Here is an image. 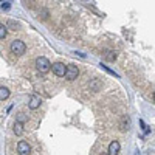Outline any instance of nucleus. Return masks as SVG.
Instances as JSON below:
<instances>
[{
    "label": "nucleus",
    "instance_id": "nucleus-1",
    "mask_svg": "<svg viewBox=\"0 0 155 155\" xmlns=\"http://www.w3.org/2000/svg\"><path fill=\"white\" fill-rule=\"evenodd\" d=\"M27 51V45L22 41H12L11 42V53H14L16 56H22Z\"/></svg>",
    "mask_w": 155,
    "mask_h": 155
},
{
    "label": "nucleus",
    "instance_id": "nucleus-9",
    "mask_svg": "<svg viewBox=\"0 0 155 155\" xmlns=\"http://www.w3.org/2000/svg\"><path fill=\"white\" fill-rule=\"evenodd\" d=\"M102 87V82L101 81H98V79H95V81H92L90 82V88L93 90V92H98V90Z\"/></svg>",
    "mask_w": 155,
    "mask_h": 155
},
{
    "label": "nucleus",
    "instance_id": "nucleus-8",
    "mask_svg": "<svg viewBox=\"0 0 155 155\" xmlns=\"http://www.w3.org/2000/svg\"><path fill=\"white\" fill-rule=\"evenodd\" d=\"M129 126H130V120H129V116H124L123 121H121V130L123 132L129 130Z\"/></svg>",
    "mask_w": 155,
    "mask_h": 155
},
{
    "label": "nucleus",
    "instance_id": "nucleus-10",
    "mask_svg": "<svg viewBox=\"0 0 155 155\" xmlns=\"http://www.w3.org/2000/svg\"><path fill=\"white\" fill-rule=\"evenodd\" d=\"M9 96V90L6 87H0V101H5Z\"/></svg>",
    "mask_w": 155,
    "mask_h": 155
},
{
    "label": "nucleus",
    "instance_id": "nucleus-13",
    "mask_svg": "<svg viewBox=\"0 0 155 155\" xmlns=\"http://www.w3.org/2000/svg\"><path fill=\"white\" fill-rule=\"evenodd\" d=\"M8 27H9L11 30H17V28H19V23H17L16 20H8Z\"/></svg>",
    "mask_w": 155,
    "mask_h": 155
},
{
    "label": "nucleus",
    "instance_id": "nucleus-14",
    "mask_svg": "<svg viewBox=\"0 0 155 155\" xmlns=\"http://www.w3.org/2000/svg\"><path fill=\"white\" fill-rule=\"evenodd\" d=\"M6 36V27L3 23H0V39H3Z\"/></svg>",
    "mask_w": 155,
    "mask_h": 155
},
{
    "label": "nucleus",
    "instance_id": "nucleus-5",
    "mask_svg": "<svg viewBox=\"0 0 155 155\" xmlns=\"http://www.w3.org/2000/svg\"><path fill=\"white\" fill-rule=\"evenodd\" d=\"M51 68H53V73L56 76H64L65 74V65H64L62 62H54L53 65H51Z\"/></svg>",
    "mask_w": 155,
    "mask_h": 155
},
{
    "label": "nucleus",
    "instance_id": "nucleus-19",
    "mask_svg": "<svg viewBox=\"0 0 155 155\" xmlns=\"http://www.w3.org/2000/svg\"><path fill=\"white\" fill-rule=\"evenodd\" d=\"M47 16H48V11L44 9V11H42V16H39V17H41V19H47Z\"/></svg>",
    "mask_w": 155,
    "mask_h": 155
},
{
    "label": "nucleus",
    "instance_id": "nucleus-11",
    "mask_svg": "<svg viewBox=\"0 0 155 155\" xmlns=\"http://www.w3.org/2000/svg\"><path fill=\"white\" fill-rule=\"evenodd\" d=\"M14 134L16 135H22L23 134V124H20V123L14 124Z\"/></svg>",
    "mask_w": 155,
    "mask_h": 155
},
{
    "label": "nucleus",
    "instance_id": "nucleus-12",
    "mask_svg": "<svg viewBox=\"0 0 155 155\" xmlns=\"http://www.w3.org/2000/svg\"><path fill=\"white\" fill-rule=\"evenodd\" d=\"M16 120H17L16 123H20V124H23V123L27 121L28 118H27V116H25L23 113H17V116H16Z\"/></svg>",
    "mask_w": 155,
    "mask_h": 155
},
{
    "label": "nucleus",
    "instance_id": "nucleus-15",
    "mask_svg": "<svg viewBox=\"0 0 155 155\" xmlns=\"http://www.w3.org/2000/svg\"><path fill=\"white\" fill-rule=\"evenodd\" d=\"M106 58H107L109 61H115V59H116V53H113V51H107Z\"/></svg>",
    "mask_w": 155,
    "mask_h": 155
},
{
    "label": "nucleus",
    "instance_id": "nucleus-3",
    "mask_svg": "<svg viewBox=\"0 0 155 155\" xmlns=\"http://www.w3.org/2000/svg\"><path fill=\"white\" fill-rule=\"evenodd\" d=\"M78 74H79V70H78L76 65H67V67H65V74H64V76H65L68 81L76 79Z\"/></svg>",
    "mask_w": 155,
    "mask_h": 155
},
{
    "label": "nucleus",
    "instance_id": "nucleus-2",
    "mask_svg": "<svg viewBox=\"0 0 155 155\" xmlns=\"http://www.w3.org/2000/svg\"><path fill=\"white\" fill-rule=\"evenodd\" d=\"M36 67H37V70L41 73H47V71L51 70V64H50V61L47 58L41 56V58L36 59Z\"/></svg>",
    "mask_w": 155,
    "mask_h": 155
},
{
    "label": "nucleus",
    "instance_id": "nucleus-17",
    "mask_svg": "<svg viewBox=\"0 0 155 155\" xmlns=\"http://www.w3.org/2000/svg\"><path fill=\"white\" fill-rule=\"evenodd\" d=\"M101 67H102V68H104V70H106V71H109V73H110V74H113V76H115V78H118V74H116V73H115V71H113V70H110V68H109V67H107V65H102V64H101Z\"/></svg>",
    "mask_w": 155,
    "mask_h": 155
},
{
    "label": "nucleus",
    "instance_id": "nucleus-7",
    "mask_svg": "<svg viewBox=\"0 0 155 155\" xmlns=\"http://www.w3.org/2000/svg\"><path fill=\"white\" fill-rule=\"evenodd\" d=\"M39 106H41V99H39L37 96H34V95H33V96L30 98V102H28V107H30L31 110H36V109H37Z\"/></svg>",
    "mask_w": 155,
    "mask_h": 155
},
{
    "label": "nucleus",
    "instance_id": "nucleus-16",
    "mask_svg": "<svg viewBox=\"0 0 155 155\" xmlns=\"http://www.w3.org/2000/svg\"><path fill=\"white\" fill-rule=\"evenodd\" d=\"M140 126H141V129L144 130V134H149V132H150V130H149V127L146 126V123H144L143 120H140Z\"/></svg>",
    "mask_w": 155,
    "mask_h": 155
},
{
    "label": "nucleus",
    "instance_id": "nucleus-18",
    "mask_svg": "<svg viewBox=\"0 0 155 155\" xmlns=\"http://www.w3.org/2000/svg\"><path fill=\"white\" fill-rule=\"evenodd\" d=\"M11 8V3L9 2H3L2 3V9H9Z\"/></svg>",
    "mask_w": 155,
    "mask_h": 155
},
{
    "label": "nucleus",
    "instance_id": "nucleus-20",
    "mask_svg": "<svg viewBox=\"0 0 155 155\" xmlns=\"http://www.w3.org/2000/svg\"><path fill=\"white\" fill-rule=\"evenodd\" d=\"M101 155H109V153H101Z\"/></svg>",
    "mask_w": 155,
    "mask_h": 155
},
{
    "label": "nucleus",
    "instance_id": "nucleus-4",
    "mask_svg": "<svg viewBox=\"0 0 155 155\" xmlns=\"http://www.w3.org/2000/svg\"><path fill=\"white\" fill-rule=\"evenodd\" d=\"M17 152H19V155H30L31 147H30V144L27 143V141H19V144H17Z\"/></svg>",
    "mask_w": 155,
    "mask_h": 155
},
{
    "label": "nucleus",
    "instance_id": "nucleus-6",
    "mask_svg": "<svg viewBox=\"0 0 155 155\" xmlns=\"http://www.w3.org/2000/svg\"><path fill=\"white\" fill-rule=\"evenodd\" d=\"M120 149H121V146H120V143L118 141H112V143L109 144V155H116L120 152Z\"/></svg>",
    "mask_w": 155,
    "mask_h": 155
}]
</instances>
